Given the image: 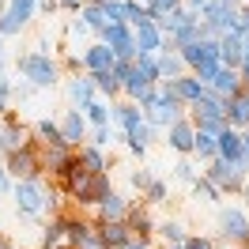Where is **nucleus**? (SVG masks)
<instances>
[{
	"label": "nucleus",
	"mask_w": 249,
	"mask_h": 249,
	"mask_svg": "<svg viewBox=\"0 0 249 249\" xmlns=\"http://www.w3.org/2000/svg\"><path fill=\"white\" fill-rule=\"evenodd\" d=\"M181 61L200 68V79H212L219 72V42H193L181 49Z\"/></svg>",
	"instance_id": "f257e3e1"
},
{
	"label": "nucleus",
	"mask_w": 249,
	"mask_h": 249,
	"mask_svg": "<svg viewBox=\"0 0 249 249\" xmlns=\"http://www.w3.org/2000/svg\"><path fill=\"white\" fill-rule=\"evenodd\" d=\"M19 72L31 79V83H38V87H49V83H53V76H57V68H53V61H49L46 53L19 57Z\"/></svg>",
	"instance_id": "f03ea898"
},
{
	"label": "nucleus",
	"mask_w": 249,
	"mask_h": 249,
	"mask_svg": "<svg viewBox=\"0 0 249 249\" xmlns=\"http://www.w3.org/2000/svg\"><path fill=\"white\" fill-rule=\"evenodd\" d=\"M106 42L113 46V57H124V61L136 57V42H132V34L124 31L121 23H109L106 27Z\"/></svg>",
	"instance_id": "7ed1b4c3"
},
{
	"label": "nucleus",
	"mask_w": 249,
	"mask_h": 249,
	"mask_svg": "<svg viewBox=\"0 0 249 249\" xmlns=\"http://www.w3.org/2000/svg\"><path fill=\"white\" fill-rule=\"evenodd\" d=\"M242 34H223V42H219V64L223 68H242Z\"/></svg>",
	"instance_id": "20e7f679"
},
{
	"label": "nucleus",
	"mask_w": 249,
	"mask_h": 249,
	"mask_svg": "<svg viewBox=\"0 0 249 249\" xmlns=\"http://www.w3.org/2000/svg\"><path fill=\"white\" fill-rule=\"evenodd\" d=\"M132 42H136V53H155L162 46V38H159V27L151 19H140L136 23V34H132Z\"/></svg>",
	"instance_id": "39448f33"
},
{
	"label": "nucleus",
	"mask_w": 249,
	"mask_h": 249,
	"mask_svg": "<svg viewBox=\"0 0 249 249\" xmlns=\"http://www.w3.org/2000/svg\"><path fill=\"white\" fill-rule=\"evenodd\" d=\"M16 200H19V208L27 212V215H34V212H42V189L34 185V181H23V185H16Z\"/></svg>",
	"instance_id": "423d86ee"
},
{
	"label": "nucleus",
	"mask_w": 249,
	"mask_h": 249,
	"mask_svg": "<svg viewBox=\"0 0 249 249\" xmlns=\"http://www.w3.org/2000/svg\"><path fill=\"white\" fill-rule=\"evenodd\" d=\"M215 151L223 155V162H242V136L231 132V128H223V132H219Z\"/></svg>",
	"instance_id": "0eeeda50"
},
{
	"label": "nucleus",
	"mask_w": 249,
	"mask_h": 249,
	"mask_svg": "<svg viewBox=\"0 0 249 249\" xmlns=\"http://www.w3.org/2000/svg\"><path fill=\"white\" fill-rule=\"evenodd\" d=\"M223 234L227 238H234V242H249V223H246V215L242 212H223Z\"/></svg>",
	"instance_id": "6e6552de"
},
{
	"label": "nucleus",
	"mask_w": 249,
	"mask_h": 249,
	"mask_svg": "<svg viewBox=\"0 0 249 249\" xmlns=\"http://www.w3.org/2000/svg\"><path fill=\"white\" fill-rule=\"evenodd\" d=\"M83 64L91 68L94 76H102V72H109V68H113V49H109V46H94V49H87Z\"/></svg>",
	"instance_id": "1a4fd4ad"
},
{
	"label": "nucleus",
	"mask_w": 249,
	"mask_h": 249,
	"mask_svg": "<svg viewBox=\"0 0 249 249\" xmlns=\"http://www.w3.org/2000/svg\"><path fill=\"white\" fill-rule=\"evenodd\" d=\"M98 242H102L106 249H124L128 246V227H124V223H106Z\"/></svg>",
	"instance_id": "9d476101"
},
{
	"label": "nucleus",
	"mask_w": 249,
	"mask_h": 249,
	"mask_svg": "<svg viewBox=\"0 0 249 249\" xmlns=\"http://www.w3.org/2000/svg\"><path fill=\"white\" fill-rule=\"evenodd\" d=\"M212 87H215L219 94H242V83H238V72H231V68H219L215 76H212Z\"/></svg>",
	"instance_id": "9b49d317"
},
{
	"label": "nucleus",
	"mask_w": 249,
	"mask_h": 249,
	"mask_svg": "<svg viewBox=\"0 0 249 249\" xmlns=\"http://www.w3.org/2000/svg\"><path fill=\"white\" fill-rule=\"evenodd\" d=\"M208 178H212V181H219L223 189H238V185H242V178H238V170H234L231 162H215V166L208 170Z\"/></svg>",
	"instance_id": "f8f14e48"
},
{
	"label": "nucleus",
	"mask_w": 249,
	"mask_h": 249,
	"mask_svg": "<svg viewBox=\"0 0 249 249\" xmlns=\"http://www.w3.org/2000/svg\"><path fill=\"white\" fill-rule=\"evenodd\" d=\"M8 170H12V174H34V170H38L34 151H31V147H19V151H12V159H8Z\"/></svg>",
	"instance_id": "ddd939ff"
},
{
	"label": "nucleus",
	"mask_w": 249,
	"mask_h": 249,
	"mask_svg": "<svg viewBox=\"0 0 249 249\" xmlns=\"http://www.w3.org/2000/svg\"><path fill=\"white\" fill-rule=\"evenodd\" d=\"M227 121H234V124H249V91H242V94H234V98H231Z\"/></svg>",
	"instance_id": "4468645a"
},
{
	"label": "nucleus",
	"mask_w": 249,
	"mask_h": 249,
	"mask_svg": "<svg viewBox=\"0 0 249 249\" xmlns=\"http://www.w3.org/2000/svg\"><path fill=\"white\" fill-rule=\"evenodd\" d=\"M193 136H196V132H193L185 121H174L170 124V143L178 147V151H193Z\"/></svg>",
	"instance_id": "2eb2a0df"
},
{
	"label": "nucleus",
	"mask_w": 249,
	"mask_h": 249,
	"mask_svg": "<svg viewBox=\"0 0 249 249\" xmlns=\"http://www.w3.org/2000/svg\"><path fill=\"white\" fill-rule=\"evenodd\" d=\"M170 87H174V94H178V98H193V102L204 94V83H200V79H174Z\"/></svg>",
	"instance_id": "dca6fc26"
},
{
	"label": "nucleus",
	"mask_w": 249,
	"mask_h": 249,
	"mask_svg": "<svg viewBox=\"0 0 249 249\" xmlns=\"http://www.w3.org/2000/svg\"><path fill=\"white\" fill-rule=\"evenodd\" d=\"M64 143H76L79 136H83V117H79V109H72L68 117H64V128H61Z\"/></svg>",
	"instance_id": "f3484780"
},
{
	"label": "nucleus",
	"mask_w": 249,
	"mask_h": 249,
	"mask_svg": "<svg viewBox=\"0 0 249 249\" xmlns=\"http://www.w3.org/2000/svg\"><path fill=\"white\" fill-rule=\"evenodd\" d=\"M38 136H42L46 143H53V147H68L64 136H61V128H57L53 121H38Z\"/></svg>",
	"instance_id": "a211bd4d"
},
{
	"label": "nucleus",
	"mask_w": 249,
	"mask_h": 249,
	"mask_svg": "<svg viewBox=\"0 0 249 249\" xmlns=\"http://www.w3.org/2000/svg\"><path fill=\"white\" fill-rule=\"evenodd\" d=\"M193 151H200L204 159L215 155V132H196L193 136Z\"/></svg>",
	"instance_id": "6ab92c4d"
},
{
	"label": "nucleus",
	"mask_w": 249,
	"mask_h": 249,
	"mask_svg": "<svg viewBox=\"0 0 249 249\" xmlns=\"http://www.w3.org/2000/svg\"><path fill=\"white\" fill-rule=\"evenodd\" d=\"M102 215H106V223H109V219H121V215H124V200L109 193L106 200H102Z\"/></svg>",
	"instance_id": "aec40b11"
},
{
	"label": "nucleus",
	"mask_w": 249,
	"mask_h": 249,
	"mask_svg": "<svg viewBox=\"0 0 249 249\" xmlns=\"http://www.w3.org/2000/svg\"><path fill=\"white\" fill-rule=\"evenodd\" d=\"M181 64H185V61H181L178 53H166V57H162L155 68H159V76H178V72H181Z\"/></svg>",
	"instance_id": "412c9836"
},
{
	"label": "nucleus",
	"mask_w": 249,
	"mask_h": 249,
	"mask_svg": "<svg viewBox=\"0 0 249 249\" xmlns=\"http://www.w3.org/2000/svg\"><path fill=\"white\" fill-rule=\"evenodd\" d=\"M79 166H87V174H102V155H98V151H91V147H87V151L79 155Z\"/></svg>",
	"instance_id": "4be33fe9"
},
{
	"label": "nucleus",
	"mask_w": 249,
	"mask_h": 249,
	"mask_svg": "<svg viewBox=\"0 0 249 249\" xmlns=\"http://www.w3.org/2000/svg\"><path fill=\"white\" fill-rule=\"evenodd\" d=\"M83 19H87V27H109L106 8H87V12H83Z\"/></svg>",
	"instance_id": "5701e85b"
},
{
	"label": "nucleus",
	"mask_w": 249,
	"mask_h": 249,
	"mask_svg": "<svg viewBox=\"0 0 249 249\" xmlns=\"http://www.w3.org/2000/svg\"><path fill=\"white\" fill-rule=\"evenodd\" d=\"M31 8H34V0H12V8H8V12H12V16L19 19V23H27V16H31Z\"/></svg>",
	"instance_id": "b1692460"
},
{
	"label": "nucleus",
	"mask_w": 249,
	"mask_h": 249,
	"mask_svg": "<svg viewBox=\"0 0 249 249\" xmlns=\"http://www.w3.org/2000/svg\"><path fill=\"white\" fill-rule=\"evenodd\" d=\"M147 227H151V219L143 215V212H132V215H128V231H140V234H147Z\"/></svg>",
	"instance_id": "393cba45"
},
{
	"label": "nucleus",
	"mask_w": 249,
	"mask_h": 249,
	"mask_svg": "<svg viewBox=\"0 0 249 249\" xmlns=\"http://www.w3.org/2000/svg\"><path fill=\"white\" fill-rule=\"evenodd\" d=\"M19 27H23V23H19L12 12H4V16H0V34H16Z\"/></svg>",
	"instance_id": "a878e982"
},
{
	"label": "nucleus",
	"mask_w": 249,
	"mask_h": 249,
	"mask_svg": "<svg viewBox=\"0 0 249 249\" xmlns=\"http://www.w3.org/2000/svg\"><path fill=\"white\" fill-rule=\"evenodd\" d=\"M72 98L87 102V98H91V83H87V79H76V83H72Z\"/></svg>",
	"instance_id": "bb28decb"
},
{
	"label": "nucleus",
	"mask_w": 249,
	"mask_h": 249,
	"mask_svg": "<svg viewBox=\"0 0 249 249\" xmlns=\"http://www.w3.org/2000/svg\"><path fill=\"white\" fill-rule=\"evenodd\" d=\"M193 185H196V196H208V200H215V196H219L215 185H212V181H204V178H196Z\"/></svg>",
	"instance_id": "cd10ccee"
},
{
	"label": "nucleus",
	"mask_w": 249,
	"mask_h": 249,
	"mask_svg": "<svg viewBox=\"0 0 249 249\" xmlns=\"http://www.w3.org/2000/svg\"><path fill=\"white\" fill-rule=\"evenodd\" d=\"M162 238L178 246V242H181V227H178V223H162Z\"/></svg>",
	"instance_id": "c85d7f7f"
},
{
	"label": "nucleus",
	"mask_w": 249,
	"mask_h": 249,
	"mask_svg": "<svg viewBox=\"0 0 249 249\" xmlns=\"http://www.w3.org/2000/svg\"><path fill=\"white\" fill-rule=\"evenodd\" d=\"M87 117H91L94 124H106V106H98V102H91V106H87Z\"/></svg>",
	"instance_id": "c756f323"
},
{
	"label": "nucleus",
	"mask_w": 249,
	"mask_h": 249,
	"mask_svg": "<svg viewBox=\"0 0 249 249\" xmlns=\"http://www.w3.org/2000/svg\"><path fill=\"white\" fill-rule=\"evenodd\" d=\"M94 83H98V87H102V91H109V94L117 91V79L109 76V72H102V76H94Z\"/></svg>",
	"instance_id": "7c9ffc66"
},
{
	"label": "nucleus",
	"mask_w": 249,
	"mask_h": 249,
	"mask_svg": "<svg viewBox=\"0 0 249 249\" xmlns=\"http://www.w3.org/2000/svg\"><path fill=\"white\" fill-rule=\"evenodd\" d=\"M147 196H151V204H159L162 196H166V185H159V181H151V185H147Z\"/></svg>",
	"instance_id": "2f4dec72"
},
{
	"label": "nucleus",
	"mask_w": 249,
	"mask_h": 249,
	"mask_svg": "<svg viewBox=\"0 0 249 249\" xmlns=\"http://www.w3.org/2000/svg\"><path fill=\"white\" fill-rule=\"evenodd\" d=\"M178 178H181V181H196V170H193L189 162H178Z\"/></svg>",
	"instance_id": "473e14b6"
},
{
	"label": "nucleus",
	"mask_w": 249,
	"mask_h": 249,
	"mask_svg": "<svg viewBox=\"0 0 249 249\" xmlns=\"http://www.w3.org/2000/svg\"><path fill=\"white\" fill-rule=\"evenodd\" d=\"M185 249H212V242H204V238H189Z\"/></svg>",
	"instance_id": "72a5a7b5"
},
{
	"label": "nucleus",
	"mask_w": 249,
	"mask_h": 249,
	"mask_svg": "<svg viewBox=\"0 0 249 249\" xmlns=\"http://www.w3.org/2000/svg\"><path fill=\"white\" fill-rule=\"evenodd\" d=\"M132 181H136V189H147V185H151V174H143V170H140Z\"/></svg>",
	"instance_id": "f704fd0d"
},
{
	"label": "nucleus",
	"mask_w": 249,
	"mask_h": 249,
	"mask_svg": "<svg viewBox=\"0 0 249 249\" xmlns=\"http://www.w3.org/2000/svg\"><path fill=\"white\" fill-rule=\"evenodd\" d=\"M4 106H8V83L0 79V113H4Z\"/></svg>",
	"instance_id": "c9c22d12"
},
{
	"label": "nucleus",
	"mask_w": 249,
	"mask_h": 249,
	"mask_svg": "<svg viewBox=\"0 0 249 249\" xmlns=\"http://www.w3.org/2000/svg\"><path fill=\"white\" fill-rule=\"evenodd\" d=\"M242 76H246V83H249V57L242 61Z\"/></svg>",
	"instance_id": "e433bc0d"
},
{
	"label": "nucleus",
	"mask_w": 249,
	"mask_h": 249,
	"mask_svg": "<svg viewBox=\"0 0 249 249\" xmlns=\"http://www.w3.org/2000/svg\"><path fill=\"white\" fill-rule=\"evenodd\" d=\"M4 189H8V178H4V170H0V193H4Z\"/></svg>",
	"instance_id": "4c0bfd02"
},
{
	"label": "nucleus",
	"mask_w": 249,
	"mask_h": 249,
	"mask_svg": "<svg viewBox=\"0 0 249 249\" xmlns=\"http://www.w3.org/2000/svg\"><path fill=\"white\" fill-rule=\"evenodd\" d=\"M124 249H147V246H143V242H140V246H124Z\"/></svg>",
	"instance_id": "58836bf2"
},
{
	"label": "nucleus",
	"mask_w": 249,
	"mask_h": 249,
	"mask_svg": "<svg viewBox=\"0 0 249 249\" xmlns=\"http://www.w3.org/2000/svg\"><path fill=\"white\" fill-rule=\"evenodd\" d=\"M64 4H68V8H76V4H79V0H64Z\"/></svg>",
	"instance_id": "ea45409f"
},
{
	"label": "nucleus",
	"mask_w": 249,
	"mask_h": 249,
	"mask_svg": "<svg viewBox=\"0 0 249 249\" xmlns=\"http://www.w3.org/2000/svg\"><path fill=\"white\" fill-rule=\"evenodd\" d=\"M174 249H185V246H174Z\"/></svg>",
	"instance_id": "a19ab883"
},
{
	"label": "nucleus",
	"mask_w": 249,
	"mask_h": 249,
	"mask_svg": "<svg viewBox=\"0 0 249 249\" xmlns=\"http://www.w3.org/2000/svg\"><path fill=\"white\" fill-rule=\"evenodd\" d=\"M246 196H249V189H246Z\"/></svg>",
	"instance_id": "79ce46f5"
}]
</instances>
